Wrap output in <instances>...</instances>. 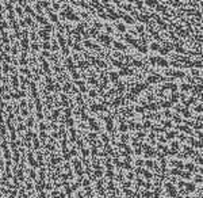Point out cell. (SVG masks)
Returning a JSON list of instances; mask_svg holds the SVG:
<instances>
[{
    "label": "cell",
    "mask_w": 203,
    "mask_h": 198,
    "mask_svg": "<svg viewBox=\"0 0 203 198\" xmlns=\"http://www.w3.org/2000/svg\"><path fill=\"white\" fill-rule=\"evenodd\" d=\"M87 198H203V95H153Z\"/></svg>",
    "instance_id": "1"
},
{
    "label": "cell",
    "mask_w": 203,
    "mask_h": 198,
    "mask_svg": "<svg viewBox=\"0 0 203 198\" xmlns=\"http://www.w3.org/2000/svg\"><path fill=\"white\" fill-rule=\"evenodd\" d=\"M11 98L14 100H20V99H24L26 98V91L23 90H19V91H11Z\"/></svg>",
    "instance_id": "2"
},
{
    "label": "cell",
    "mask_w": 203,
    "mask_h": 198,
    "mask_svg": "<svg viewBox=\"0 0 203 198\" xmlns=\"http://www.w3.org/2000/svg\"><path fill=\"white\" fill-rule=\"evenodd\" d=\"M37 33H38V37L42 41H50L52 39V33H49V31H46L45 29H39L38 31H37Z\"/></svg>",
    "instance_id": "3"
},
{
    "label": "cell",
    "mask_w": 203,
    "mask_h": 198,
    "mask_svg": "<svg viewBox=\"0 0 203 198\" xmlns=\"http://www.w3.org/2000/svg\"><path fill=\"white\" fill-rule=\"evenodd\" d=\"M30 45H31L30 38H20V41H19V48L23 50V52H29V50H30Z\"/></svg>",
    "instance_id": "4"
},
{
    "label": "cell",
    "mask_w": 203,
    "mask_h": 198,
    "mask_svg": "<svg viewBox=\"0 0 203 198\" xmlns=\"http://www.w3.org/2000/svg\"><path fill=\"white\" fill-rule=\"evenodd\" d=\"M11 61H12L11 56L8 54V53H5L4 50H0V64H4V62L11 64Z\"/></svg>",
    "instance_id": "5"
},
{
    "label": "cell",
    "mask_w": 203,
    "mask_h": 198,
    "mask_svg": "<svg viewBox=\"0 0 203 198\" xmlns=\"http://www.w3.org/2000/svg\"><path fill=\"white\" fill-rule=\"evenodd\" d=\"M35 19V22L39 24V26H45L46 23H49V19L46 17H43V15H39V14H37V17L34 18Z\"/></svg>",
    "instance_id": "6"
},
{
    "label": "cell",
    "mask_w": 203,
    "mask_h": 198,
    "mask_svg": "<svg viewBox=\"0 0 203 198\" xmlns=\"http://www.w3.org/2000/svg\"><path fill=\"white\" fill-rule=\"evenodd\" d=\"M30 50H31V53H33V56H35V53L41 52V43L39 42H31Z\"/></svg>",
    "instance_id": "7"
},
{
    "label": "cell",
    "mask_w": 203,
    "mask_h": 198,
    "mask_svg": "<svg viewBox=\"0 0 203 198\" xmlns=\"http://www.w3.org/2000/svg\"><path fill=\"white\" fill-rule=\"evenodd\" d=\"M24 14H27V17H31V18L37 17V12L31 6H26V7H24Z\"/></svg>",
    "instance_id": "8"
},
{
    "label": "cell",
    "mask_w": 203,
    "mask_h": 198,
    "mask_svg": "<svg viewBox=\"0 0 203 198\" xmlns=\"http://www.w3.org/2000/svg\"><path fill=\"white\" fill-rule=\"evenodd\" d=\"M19 73L22 75V76L33 77V73H31V71H30V68H29V67H20V69H19Z\"/></svg>",
    "instance_id": "9"
},
{
    "label": "cell",
    "mask_w": 203,
    "mask_h": 198,
    "mask_svg": "<svg viewBox=\"0 0 203 198\" xmlns=\"http://www.w3.org/2000/svg\"><path fill=\"white\" fill-rule=\"evenodd\" d=\"M7 130H8V128H7V125L5 124H0V139H7Z\"/></svg>",
    "instance_id": "10"
},
{
    "label": "cell",
    "mask_w": 203,
    "mask_h": 198,
    "mask_svg": "<svg viewBox=\"0 0 203 198\" xmlns=\"http://www.w3.org/2000/svg\"><path fill=\"white\" fill-rule=\"evenodd\" d=\"M24 125L27 126V129H33L34 126H35V118L34 117H27L26 118V122H24Z\"/></svg>",
    "instance_id": "11"
},
{
    "label": "cell",
    "mask_w": 203,
    "mask_h": 198,
    "mask_svg": "<svg viewBox=\"0 0 203 198\" xmlns=\"http://www.w3.org/2000/svg\"><path fill=\"white\" fill-rule=\"evenodd\" d=\"M0 39L3 41V43H10V35L7 31H0Z\"/></svg>",
    "instance_id": "12"
},
{
    "label": "cell",
    "mask_w": 203,
    "mask_h": 198,
    "mask_svg": "<svg viewBox=\"0 0 203 198\" xmlns=\"http://www.w3.org/2000/svg\"><path fill=\"white\" fill-rule=\"evenodd\" d=\"M41 49L50 50L52 49V41H42V42H41Z\"/></svg>",
    "instance_id": "13"
},
{
    "label": "cell",
    "mask_w": 203,
    "mask_h": 198,
    "mask_svg": "<svg viewBox=\"0 0 203 198\" xmlns=\"http://www.w3.org/2000/svg\"><path fill=\"white\" fill-rule=\"evenodd\" d=\"M4 10L7 11V12H12V11H15L14 4H12V3H10L8 0H5V2H4Z\"/></svg>",
    "instance_id": "14"
},
{
    "label": "cell",
    "mask_w": 203,
    "mask_h": 198,
    "mask_svg": "<svg viewBox=\"0 0 203 198\" xmlns=\"http://www.w3.org/2000/svg\"><path fill=\"white\" fill-rule=\"evenodd\" d=\"M10 26L12 27V30H14V33H18V31H20V24L18 21H14L10 23Z\"/></svg>",
    "instance_id": "15"
},
{
    "label": "cell",
    "mask_w": 203,
    "mask_h": 198,
    "mask_svg": "<svg viewBox=\"0 0 203 198\" xmlns=\"http://www.w3.org/2000/svg\"><path fill=\"white\" fill-rule=\"evenodd\" d=\"M10 69H11V64H7V62L2 64V72H3V75H8V73H10Z\"/></svg>",
    "instance_id": "16"
},
{
    "label": "cell",
    "mask_w": 203,
    "mask_h": 198,
    "mask_svg": "<svg viewBox=\"0 0 203 198\" xmlns=\"http://www.w3.org/2000/svg\"><path fill=\"white\" fill-rule=\"evenodd\" d=\"M27 130V126L23 124V122H20V124H18L16 125V133H23V132H26Z\"/></svg>",
    "instance_id": "17"
},
{
    "label": "cell",
    "mask_w": 203,
    "mask_h": 198,
    "mask_svg": "<svg viewBox=\"0 0 203 198\" xmlns=\"http://www.w3.org/2000/svg\"><path fill=\"white\" fill-rule=\"evenodd\" d=\"M38 132H48V124L45 121H41L38 124Z\"/></svg>",
    "instance_id": "18"
},
{
    "label": "cell",
    "mask_w": 203,
    "mask_h": 198,
    "mask_svg": "<svg viewBox=\"0 0 203 198\" xmlns=\"http://www.w3.org/2000/svg\"><path fill=\"white\" fill-rule=\"evenodd\" d=\"M15 14H16L19 18H23V15H24V8H23V7H20V6L15 7Z\"/></svg>",
    "instance_id": "19"
},
{
    "label": "cell",
    "mask_w": 203,
    "mask_h": 198,
    "mask_svg": "<svg viewBox=\"0 0 203 198\" xmlns=\"http://www.w3.org/2000/svg\"><path fill=\"white\" fill-rule=\"evenodd\" d=\"M38 33L37 31H30V39H31V42H38Z\"/></svg>",
    "instance_id": "20"
},
{
    "label": "cell",
    "mask_w": 203,
    "mask_h": 198,
    "mask_svg": "<svg viewBox=\"0 0 203 198\" xmlns=\"http://www.w3.org/2000/svg\"><path fill=\"white\" fill-rule=\"evenodd\" d=\"M19 65H20V67H27V65H29V58L19 57Z\"/></svg>",
    "instance_id": "21"
},
{
    "label": "cell",
    "mask_w": 203,
    "mask_h": 198,
    "mask_svg": "<svg viewBox=\"0 0 203 198\" xmlns=\"http://www.w3.org/2000/svg\"><path fill=\"white\" fill-rule=\"evenodd\" d=\"M23 21H24V23H26L27 24V27H31V26H33V24H34V21H33V18H31V17H26V18H23Z\"/></svg>",
    "instance_id": "22"
},
{
    "label": "cell",
    "mask_w": 203,
    "mask_h": 198,
    "mask_svg": "<svg viewBox=\"0 0 203 198\" xmlns=\"http://www.w3.org/2000/svg\"><path fill=\"white\" fill-rule=\"evenodd\" d=\"M7 29H8V22L0 21V31H5Z\"/></svg>",
    "instance_id": "23"
},
{
    "label": "cell",
    "mask_w": 203,
    "mask_h": 198,
    "mask_svg": "<svg viewBox=\"0 0 203 198\" xmlns=\"http://www.w3.org/2000/svg\"><path fill=\"white\" fill-rule=\"evenodd\" d=\"M20 35H22V38H30V31L27 29H23L20 31Z\"/></svg>",
    "instance_id": "24"
},
{
    "label": "cell",
    "mask_w": 203,
    "mask_h": 198,
    "mask_svg": "<svg viewBox=\"0 0 203 198\" xmlns=\"http://www.w3.org/2000/svg\"><path fill=\"white\" fill-rule=\"evenodd\" d=\"M20 115L22 117H30V110L29 109H20Z\"/></svg>",
    "instance_id": "25"
},
{
    "label": "cell",
    "mask_w": 203,
    "mask_h": 198,
    "mask_svg": "<svg viewBox=\"0 0 203 198\" xmlns=\"http://www.w3.org/2000/svg\"><path fill=\"white\" fill-rule=\"evenodd\" d=\"M27 106H29V102H27L26 99H20L19 107H20V109H27Z\"/></svg>",
    "instance_id": "26"
},
{
    "label": "cell",
    "mask_w": 203,
    "mask_h": 198,
    "mask_svg": "<svg viewBox=\"0 0 203 198\" xmlns=\"http://www.w3.org/2000/svg\"><path fill=\"white\" fill-rule=\"evenodd\" d=\"M7 19L10 21V22L16 21V19H15V11H12V12H7Z\"/></svg>",
    "instance_id": "27"
},
{
    "label": "cell",
    "mask_w": 203,
    "mask_h": 198,
    "mask_svg": "<svg viewBox=\"0 0 203 198\" xmlns=\"http://www.w3.org/2000/svg\"><path fill=\"white\" fill-rule=\"evenodd\" d=\"M37 119L41 122V121H45V114H43V111H39V113H37Z\"/></svg>",
    "instance_id": "28"
},
{
    "label": "cell",
    "mask_w": 203,
    "mask_h": 198,
    "mask_svg": "<svg viewBox=\"0 0 203 198\" xmlns=\"http://www.w3.org/2000/svg\"><path fill=\"white\" fill-rule=\"evenodd\" d=\"M0 98H2V100H4V102H8V100H10V99H12V98H11V94H10V92L4 94V95H3V96H0Z\"/></svg>",
    "instance_id": "29"
},
{
    "label": "cell",
    "mask_w": 203,
    "mask_h": 198,
    "mask_svg": "<svg viewBox=\"0 0 203 198\" xmlns=\"http://www.w3.org/2000/svg\"><path fill=\"white\" fill-rule=\"evenodd\" d=\"M3 50H4L5 53H11V46H10V43H5V45L3 46Z\"/></svg>",
    "instance_id": "30"
},
{
    "label": "cell",
    "mask_w": 203,
    "mask_h": 198,
    "mask_svg": "<svg viewBox=\"0 0 203 198\" xmlns=\"http://www.w3.org/2000/svg\"><path fill=\"white\" fill-rule=\"evenodd\" d=\"M18 6H20V7H26V6H29V4H27V3H26V0H18Z\"/></svg>",
    "instance_id": "31"
},
{
    "label": "cell",
    "mask_w": 203,
    "mask_h": 198,
    "mask_svg": "<svg viewBox=\"0 0 203 198\" xmlns=\"http://www.w3.org/2000/svg\"><path fill=\"white\" fill-rule=\"evenodd\" d=\"M8 75H4V76H3V79H2V83L3 84H8V81H10V79H8Z\"/></svg>",
    "instance_id": "32"
},
{
    "label": "cell",
    "mask_w": 203,
    "mask_h": 198,
    "mask_svg": "<svg viewBox=\"0 0 203 198\" xmlns=\"http://www.w3.org/2000/svg\"><path fill=\"white\" fill-rule=\"evenodd\" d=\"M16 122L18 124H20V122H23V117L19 114V115H16Z\"/></svg>",
    "instance_id": "33"
},
{
    "label": "cell",
    "mask_w": 203,
    "mask_h": 198,
    "mask_svg": "<svg viewBox=\"0 0 203 198\" xmlns=\"http://www.w3.org/2000/svg\"><path fill=\"white\" fill-rule=\"evenodd\" d=\"M8 2H10V3H12V4H14V3H18V0H8Z\"/></svg>",
    "instance_id": "34"
},
{
    "label": "cell",
    "mask_w": 203,
    "mask_h": 198,
    "mask_svg": "<svg viewBox=\"0 0 203 198\" xmlns=\"http://www.w3.org/2000/svg\"><path fill=\"white\" fill-rule=\"evenodd\" d=\"M0 21H3V12H0Z\"/></svg>",
    "instance_id": "35"
},
{
    "label": "cell",
    "mask_w": 203,
    "mask_h": 198,
    "mask_svg": "<svg viewBox=\"0 0 203 198\" xmlns=\"http://www.w3.org/2000/svg\"><path fill=\"white\" fill-rule=\"evenodd\" d=\"M34 2V0H26V3H27V4H29V3H33Z\"/></svg>",
    "instance_id": "36"
},
{
    "label": "cell",
    "mask_w": 203,
    "mask_h": 198,
    "mask_svg": "<svg viewBox=\"0 0 203 198\" xmlns=\"http://www.w3.org/2000/svg\"><path fill=\"white\" fill-rule=\"evenodd\" d=\"M2 2H3V0H0V4H2Z\"/></svg>",
    "instance_id": "37"
},
{
    "label": "cell",
    "mask_w": 203,
    "mask_h": 198,
    "mask_svg": "<svg viewBox=\"0 0 203 198\" xmlns=\"http://www.w3.org/2000/svg\"><path fill=\"white\" fill-rule=\"evenodd\" d=\"M0 71H2V65H0Z\"/></svg>",
    "instance_id": "38"
}]
</instances>
